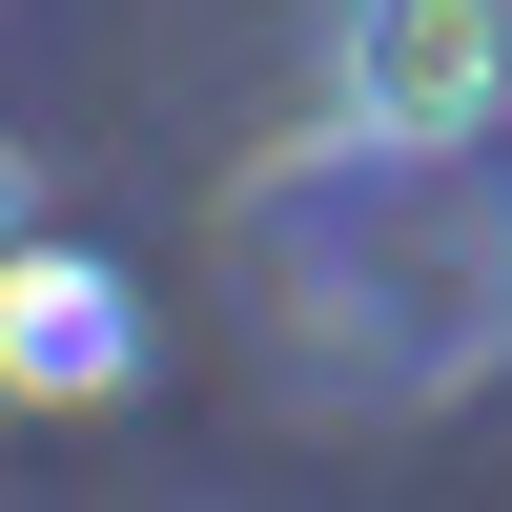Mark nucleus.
I'll list each match as a JSON object with an SVG mask.
<instances>
[{
    "mask_svg": "<svg viewBox=\"0 0 512 512\" xmlns=\"http://www.w3.org/2000/svg\"><path fill=\"white\" fill-rule=\"evenodd\" d=\"M21 226H41V164H21V144H0V246H21Z\"/></svg>",
    "mask_w": 512,
    "mask_h": 512,
    "instance_id": "nucleus-4",
    "label": "nucleus"
},
{
    "mask_svg": "<svg viewBox=\"0 0 512 512\" xmlns=\"http://www.w3.org/2000/svg\"><path fill=\"white\" fill-rule=\"evenodd\" d=\"M144 390V287L103 246H0V410H123Z\"/></svg>",
    "mask_w": 512,
    "mask_h": 512,
    "instance_id": "nucleus-3",
    "label": "nucleus"
},
{
    "mask_svg": "<svg viewBox=\"0 0 512 512\" xmlns=\"http://www.w3.org/2000/svg\"><path fill=\"white\" fill-rule=\"evenodd\" d=\"M267 308H287V349H308L349 410L492 390V369H512V185H492V144L349 164L328 205H287V226H267Z\"/></svg>",
    "mask_w": 512,
    "mask_h": 512,
    "instance_id": "nucleus-1",
    "label": "nucleus"
},
{
    "mask_svg": "<svg viewBox=\"0 0 512 512\" xmlns=\"http://www.w3.org/2000/svg\"><path fill=\"white\" fill-rule=\"evenodd\" d=\"M328 164H451L512 123V0H328L308 21Z\"/></svg>",
    "mask_w": 512,
    "mask_h": 512,
    "instance_id": "nucleus-2",
    "label": "nucleus"
}]
</instances>
